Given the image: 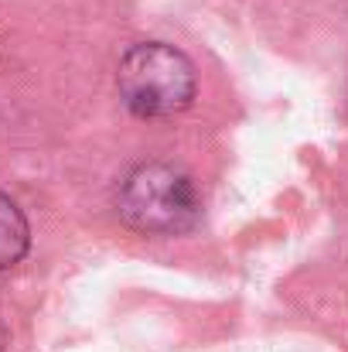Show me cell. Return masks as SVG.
Listing matches in <instances>:
<instances>
[{
	"instance_id": "6da1fadb",
	"label": "cell",
	"mask_w": 348,
	"mask_h": 352,
	"mask_svg": "<svg viewBox=\"0 0 348 352\" xmlns=\"http://www.w3.org/2000/svg\"><path fill=\"white\" fill-rule=\"evenodd\" d=\"M116 89L133 117L167 120L192 107L198 76L181 48L167 41H140L119 58Z\"/></svg>"
},
{
	"instance_id": "7a4b0ae2",
	"label": "cell",
	"mask_w": 348,
	"mask_h": 352,
	"mask_svg": "<svg viewBox=\"0 0 348 352\" xmlns=\"http://www.w3.org/2000/svg\"><path fill=\"white\" fill-rule=\"evenodd\" d=\"M119 219L147 236L188 233L202 216V199L185 171L164 161H143L119 178L116 188Z\"/></svg>"
},
{
	"instance_id": "3957f363",
	"label": "cell",
	"mask_w": 348,
	"mask_h": 352,
	"mask_svg": "<svg viewBox=\"0 0 348 352\" xmlns=\"http://www.w3.org/2000/svg\"><path fill=\"white\" fill-rule=\"evenodd\" d=\"M27 250H31L27 216L21 212V206H17L10 195L0 192V270L21 263Z\"/></svg>"
}]
</instances>
